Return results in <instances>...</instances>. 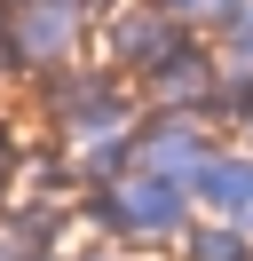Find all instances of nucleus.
Segmentation results:
<instances>
[{
    "mask_svg": "<svg viewBox=\"0 0 253 261\" xmlns=\"http://www.w3.org/2000/svg\"><path fill=\"white\" fill-rule=\"evenodd\" d=\"M87 40V0H0V71H63Z\"/></svg>",
    "mask_w": 253,
    "mask_h": 261,
    "instance_id": "obj_2",
    "label": "nucleus"
},
{
    "mask_svg": "<svg viewBox=\"0 0 253 261\" xmlns=\"http://www.w3.org/2000/svg\"><path fill=\"white\" fill-rule=\"evenodd\" d=\"M79 214H87L103 238H119V245H182L190 222H198V198L135 166V174H119L111 190H87Z\"/></svg>",
    "mask_w": 253,
    "mask_h": 261,
    "instance_id": "obj_1",
    "label": "nucleus"
},
{
    "mask_svg": "<svg viewBox=\"0 0 253 261\" xmlns=\"http://www.w3.org/2000/svg\"><path fill=\"white\" fill-rule=\"evenodd\" d=\"M182 40H190V32L166 16V8H127V16H111V24H103L111 64H119V71H135V80H142V71H158L174 48H182Z\"/></svg>",
    "mask_w": 253,
    "mask_h": 261,
    "instance_id": "obj_5",
    "label": "nucleus"
},
{
    "mask_svg": "<svg viewBox=\"0 0 253 261\" xmlns=\"http://www.w3.org/2000/svg\"><path fill=\"white\" fill-rule=\"evenodd\" d=\"M32 261H71V253H32Z\"/></svg>",
    "mask_w": 253,
    "mask_h": 261,
    "instance_id": "obj_11",
    "label": "nucleus"
},
{
    "mask_svg": "<svg viewBox=\"0 0 253 261\" xmlns=\"http://www.w3.org/2000/svg\"><path fill=\"white\" fill-rule=\"evenodd\" d=\"M182 261H253V238L237 222H214V214H198L182 238Z\"/></svg>",
    "mask_w": 253,
    "mask_h": 261,
    "instance_id": "obj_7",
    "label": "nucleus"
},
{
    "mask_svg": "<svg viewBox=\"0 0 253 261\" xmlns=\"http://www.w3.org/2000/svg\"><path fill=\"white\" fill-rule=\"evenodd\" d=\"M198 214H214V222H245L253 214V150H214V166L198 174Z\"/></svg>",
    "mask_w": 253,
    "mask_h": 261,
    "instance_id": "obj_6",
    "label": "nucleus"
},
{
    "mask_svg": "<svg viewBox=\"0 0 253 261\" xmlns=\"http://www.w3.org/2000/svg\"><path fill=\"white\" fill-rule=\"evenodd\" d=\"M158 8H166V16H174V24H182V32H198V24H206V32H214V24H221V16H230L237 0H158Z\"/></svg>",
    "mask_w": 253,
    "mask_h": 261,
    "instance_id": "obj_8",
    "label": "nucleus"
},
{
    "mask_svg": "<svg viewBox=\"0 0 253 261\" xmlns=\"http://www.w3.org/2000/svg\"><path fill=\"white\" fill-rule=\"evenodd\" d=\"M0 261H32V253H24V245H16V238H8V222H0Z\"/></svg>",
    "mask_w": 253,
    "mask_h": 261,
    "instance_id": "obj_9",
    "label": "nucleus"
},
{
    "mask_svg": "<svg viewBox=\"0 0 253 261\" xmlns=\"http://www.w3.org/2000/svg\"><path fill=\"white\" fill-rule=\"evenodd\" d=\"M87 8H95V0H87Z\"/></svg>",
    "mask_w": 253,
    "mask_h": 261,
    "instance_id": "obj_13",
    "label": "nucleus"
},
{
    "mask_svg": "<svg viewBox=\"0 0 253 261\" xmlns=\"http://www.w3.org/2000/svg\"><path fill=\"white\" fill-rule=\"evenodd\" d=\"M214 87H221V64H214V48H198V40H182L158 71H142L150 111H198L206 119V111H214Z\"/></svg>",
    "mask_w": 253,
    "mask_h": 261,
    "instance_id": "obj_4",
    "label": "nucleus"
},
{
    "mask_svg": "<svg viewBox=\"0 0 253 261\" xmlns=\"http://www.w3.org/2000/svg\"><path fill=\"white\" fill-rule=\"evenodd\" d=\"M245 143H253V119H245Z\"/></svg>",
    "mask_w": 253,
    "mask_h": 261,
    "instance_id": "obj_12",
    "label": "nucleus"
},
{
    "mask_svg": "<svg viewBox=\"0 0 253 261\" xmlns=\"http://www.w3.org/2000/svg\"><path fill=\"white\" fill-rule=\"evenodd\" d=\"M214 150H221V143L206 135L198 111H150L142 135H135V166L158 174V182H174V190H198V174L214 166Z\"/></svg>",
    "mask_w": 253,
    "mask_h": 261,
    "instance_id": "obj_3",
    "label": "nucleus"
},
{
    "mask_svg": "<svg viewBox=\"0 0 253 261\" xmlns=\"http://www.w3.org/2000/svg\"><path fill=\"white\" fill-rule=\"evenodd\" d=\"M71 261H119V253H71Z\"/></svg>",
    "mask_w": 253,
    "mask_h": 261,
    "instance_id": "obj_10",
    "label": "nucleus"
}]
</instances>
